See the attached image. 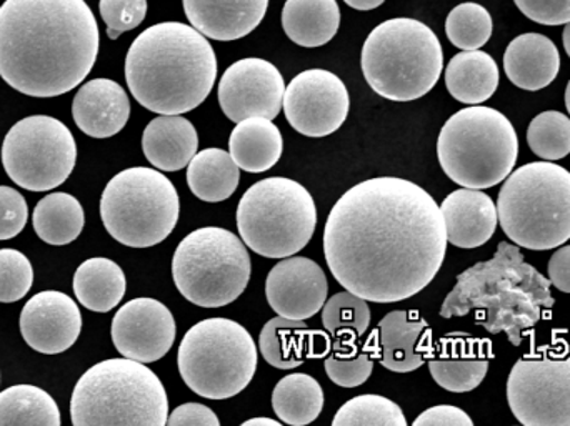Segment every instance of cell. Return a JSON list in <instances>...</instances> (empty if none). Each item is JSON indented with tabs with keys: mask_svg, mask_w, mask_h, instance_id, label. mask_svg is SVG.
<instances>
[{
	"mask_svg": "<svg viewBox=\"0 0 570 426\" xmlns=\"http://www.w3.org/2000/svg\"><path fill=\"white\" fill-rule=\"evenodd\" d=\"M253 271L246 245L233 231L204 227L187 235L173 258L177 290L190 304L220 308L246 291Z\"/></svg>",
	"mask_w": 570,
	"mask_h": 426,
	"instance_id": "obj_11",
	"label": "cell"
},
{
	"mask_svg": "<svg viewBox=\"0 0 570 426\" xmlns=\"http://www.w3.org/2000/svg\"><path fill=\"white\" fill-rule=\"evenodd\" d=\"M551 280L524 260L518 245L501 241L494 257L462 271L441 307L442 318L475 311V324L504 334L514 347L554 307Z\"/></svg>",
	"mask_w": 570,
	"mask_h": 426,
	"instance_id": "obj_4",
	"label": "cell"
},
{
	"mask_svg": "<svg viewBox=\"0 0 570 426\" xmlns=\"http://www.w3.org/2000/svg\"><path fill=\"white\" fill-rule=\"evenodd\" d=\"M249 425L281 426V422L273 420V418H253V420H247L243 424V426Z\"/></svg>",
	"mask_w": 570,
	"mask_h": 426,
	"instance_id": "obj_49",
	"label": "cell"
},
{
	"mask_svg": "<svg viewBox=\"0 0 570 426\" xmlns=\"http://www.w3.org/2000/svg\"><path fill=\"white\" fill-rule=\"evenodd\" d=\"M86 0H6L0 7V77L29 97L76 89L99 53Z\"/></svg>",
	"mask_w": 570,
	"mask_h": 426,
	"instance_id": "obj_2",
	"label": "cell"
},
{
	"mask_svg": "<svg viewBox=\"0 0 570 426\" xmlns=\"http://www.w3.org/2000/svg\"><path fill=\"white\" fill-rule=\"evenodd\" d=\"M76 426L167 425L169 400L156 374L132 358H110L86 371L73 388Z\"/></svg>",
	"mask_w": 570,
	"mask_h": 426,
	"instance_id": "obj_6",
	"label": "cell"
},
{
	"mask_svg": "<svg viewBox=\"0 0 570 426\" xmlns=\"http://www.w3.org/2000/svg\"><path fill=\"white\" fill-rule=\"evenodd\" d=\"M284 93L279 69L256 57L234 62L224 72L217 90L220 109L236 123L250 117L276 119L283 110Z\"/></svg>",
	"mask_w": 570,
	"mask_h": 426,
	"instance_id": "obj_16",
	"label": "cell"
},
{
	"mask_svg": "<svg viewBox=\"0 0 570 426\" xmlns=\"http://www.w3.org/2000/svg\"><path fill=\"white\" fill-rule=\"evenodd\" d=\"M528 143L539 159L554 162L570 153V119L558 110L539 113L528 129Z\"/></svg>",
	"mask_w": 570,
	"mask_h": 426,
	"instance_id": "obj_38",
	"label": "cell"
},
{
	"mask_svg": "<svg viewBox=\"0 0 570 426\" xmlns=\"http://www.w3.org/2000/svg\"><path fill=\"white\" fill-rule=\"evenodd\" d=\"M324 390L311 375L291 374L276 385L273 408L283 424L304 426L317 420L324 408Z\"/></svg>",
	"mask_w": 570,
	"mask_h": 426,
	"instance_id": "obj_33",
	"label": "cell"
},
{
	"mask_svg": "<svg viewBox=\"0 0 570 426\" xmlns=\"http://www.w3.org/2000/svg\"><path fill=\"white\" fill-rule=\"evenodd\" d=\"M508 400L519 424L570 426V351L529 355L509 374Z\"/></svg>",
	"mask_w": 570,
	"mask_h": 426,
	"instance_id": "obj_14",
	"label": "cell"
},
{
	"mask_svg": "<svg viewBox=\"0 0 570 426\" xmlns=\"http://www.w3.org/2000/svg\"><path fill=\"white\" fill-rule=\"evenodd\" d=\"M170 426H220L219 417L203 404H186L177 407L167 418Z\"/></svg>",
	"mask_w": 570,
	"mask_h": 426,
	"instance_id": "obj_45",
	"label": "cell"
},
{
	"mask_svg": "<svg viewBox=\"0 0 570 426\" xmlns=\"http://www.w3.org/2000/svg\"><path fill=\"white\" fill-rule=\"evenodd\" d=\"M441 207L417 184L377 177L348 189L332 207L324 254L335 280L374 304L424 290L444 264Z\"/></svg>",
	"mask_w": 570,
	"mask_h": 426,
	"instance_id": "obj_1",
	"label": "cell"
},
{
	"mask_svg": "<svg viewBox=\"0 0 570 426\" xmlns=\"http://www.w3.org/2000/svg\"><path fill=\"white\" fill-rule=\"evenodd\" d=\"M0 425L59 426V407L42 388L16 385L0 394Z\"/></svg>",
	"mask_w": 570,
	"mask_h": 426,
	"instance_id": "obj_34",
	"label": "cell"
},
{
	"mask_svg": "<svg viewBox=\"0 0 570 426\" xmlns=\"http://www.w3.org/2000/svg\"><path fill=\"white\" fill-rule=\"evenodd\" d=\"M375 357H377V354H371L365 348L364 351L354 355V357L332 355V357L325 358L324 367L327 377L338 387L357 388L371 377L372 370H374Z\"/></svg>",
	"mask_w": 570,
	"mask_h": 426,
	"instance_id": "obj_41",
	"label": "cell"
},
{
	"mask_svg": "<svg viewBox=\"0 0 570 426\" xmlns=\"http://www.w3.org/2000/svg\"><path fill=\"white\" fill-rule=\"evenodd\" d=\"M492 357L489 341L454 335L441 341L438 355L429 360V371L439 387L465 394L484 382Z\"/></svg>",
	"mask_w": 570,
	"mask_h": 426,
	"instance_id": "obj_20",
	"label": "cell"
},
{
	"mask_svg": "<svg viewBox=\"0 0 570 426\" xmlns=\"http://www.w3.org/2000/svg\"><path fill=\"white\" fill-rule=\"evenodd\" d=\"M504 70L515 87L538 92L554 82L561 70V56L549 37L522 33L505 50Z\"/></svg>",
	"mask_w": 570,
	"mask_h": 426,
	"instance_id": "obj_25",
	"label": "cell"
},
{
	"mask_svg": "<svg viewBox=\"0 0 570 426\" xmlns=\"http://www.w3.org/2000/svg\"><path fill=\"white\" fill-rule=\"evenodd\" d=\"M29 220V207L22 194L0 186V241L17 237Z\"/></svg>",
	"mask_w": 570,
	"mask_h": 426,
	"instance_id": "obj_43",
	"label": "cell"
},
{
	"mask_svg": "<svg viewBox=\"0 0 570 426\" xmlns=\"http://www.w3.org/2000/svg\"><path fill=\"white\" fill-rule=\"evenodd\" d=\"M334 426H407L401 407L381 395H358L342 405Z\"/></svg>",
	"mask_w": 570,
	"mask_h": 426,
	"instance_id": "obj_37",
	"label": "cell"
},
{
	"mask_svg": "<svg viewBox=\"0 0 570 426\" xmlns=\"http://www.w3.org/2000/svg\"><path fill=\"white\" fill-rule=\"evenodd\" d=\"M499 224L528 250H552L570 238V172L554 162L519 167L498 197Z\"/></svg>",
	"mask_w": 570,
	"mask_h": 426,
	"instance_id": "obj_7",
	"label": "cell"
},
{
	"mask_svg": "<svg viewBox=\"0 0 570 426\" xmlns=\"http://www.w3.org/2000/svg\"><path fill=\"white\" fill-rule=\"evenodd\" d=\"M518 157L519 139L511 120L481 103L459 110L439 133V164L464 189H491L504 182Z\"/></svg>",
	"mask_w": 570,
	"mask_h": 426,
	"instance_id": "obj_8",
	"label": "cell"
},
{
	"mask_svg": "<svg viewBox=\"0 0 570 426\" xmlns=\"http://www.w3.org/2000/svg\"><path fill=\"white\" fill-rule=\"evenodd\" d=\"M361 66L375 93L392 102H412L434 89L444 53L431 27L399 17L379 23L368 33Z\"/></svg>",
	"mask_w": 570,
	"mask_h": 426,
	"instance_id": "obj_5",
	"label": "cell"
},
{
	"mask_svg": "<svg viewBox=\"0 0 570 426\" xmlns=\"http://www.w3.org/2000/svg\"><path fill=\"white\" fill-rule=\"evenodd\" d=\"M347 87L335 73L311 69L291 80L283 109L292 129L312 139L331 136L348 116Z\"/></svg>",
	"mask_w": 570,
	"mask_h": 426,
	"instance_id": "obj_15",
	"label": "cell"
},
{
	"mask_svg": "<svg viewBox=\"0 0 570 426\" xmlns=\"http://www.w3.org/2000/svg\"><path fill=\"white\" fill-rule=\"evenodd\" d=\"M122 357L154 364L166 357L176 340L173 311L154 298H134L119 308L110 327Z\"/></svg>",
	"mask_w": 570,
	"mask_h": 426,
	"instance_id": "obj_17",
	"label": "cell"
},
{
	"mask_svg": "<svg viewBox=\"0 0 570 426\" xmlns=\"http://www.w3.org/2000/svg\"><path fill=\"white\" fill-rule=\"evenodd\" d=\"M445 87L459 102L479 106L498 90V62L482 50H462L445 69Z\"/></svg>",
	"mask_w": 570,
	"mask_h": 426,
	"instance_id": "obj_29",
	"label": "cell"
},
{
	"mask_svg": "<svg viewBox=\"0 0 570 426\" xmlns=\"http://www.w3.org/2000/svg\"><path fill=\"white\" fill-rule=\"evenodd\" d=\"M32 281L29 258L13 248H0V304L22 300L32 288Z\"/></svg>",
	"mask_w": 570,
	"mask_h": 426,
	"instance_id": "obj_40",
	"label": "cell"
},
{
	"mask_svg": "<svg viewBox=\"0 0 570 426\" xmlns=\"http://www.w3.org/2000/svg\"><path fill=\"white\" fill-rule=\"evenodd\" d=\"M327 291L324 270L311 258H283L267 275L266 297L271 308L291 320H307L318 314Z\"/></svg>",
	"mask_w": 570,
	"mask_h": 426,
	"instance_id": "obj_19",
	"label": "cell"
},
{
	"mask_svg": "<svg viewBox=\"0 0 570 426\" xmlns=\"http://www.w3.org/2000/svg\"><path fill=\"white\" fill-rule=\"evenodd\" d=\"M322 324L328 334L352 331L357 337H362L371 325V308L364 298L348 290L341 291L325 301L322 307Z\"/></svg>",
	"mask_w": 570,
	"mask_h": 426,
	"instance_id": "obj_39",
	"label": "cell"
},
{
	"mask_svg": "<svg viewBox=\"0 0 570 426\" xmlns=\"http://www.w3.org/2000/svg\"><path fill=\"white\" fill-rule=\"evenodd\" d=\"M99 9L107 26V36L116 40L120 33L129 32L144 22L147 0H100Z\"/></svg>",
	"mask_w": 570,
	"mask_h": 426,
	"instance_id": "obj_42",
	"label": "cell"
},
{
	"mask_svg": "<svg viewBox=\"0 0 570 426\" xmlns=\"http://www.w3.org/2000/svg\"><path fill=\"white\" fill-rule=\"evenodd\" d=\"M217 57L193 26L163 22L144 30L126 57V80L134 99L150 112L183 116L213 92Z\"/></svg>",
	"mask_w": 570,
	"mask_h": 426,
	"instance_id": "obj_3",
	"label": "cell"
},
{
	"mask_svg": "<svg viewBox=\"0 0 570 426\" xmlns=\"http://www.w3.org/2000/svg\"><path fill=\"white\" fill-rule=\"evenodd\" d=\"M190 26L210 40L233 42L259 27L269 0H183Z\"/></svg>",
	"mask_w": 570,
	"mask_h": 426,
	"instance_id": "obj_21",
	"label": "cell"
},
{
	"mask_svg": "<svg viewBox=\"0 0 570 426\" xmlns=\"http://www.w3.org/2000/svg\"><path fill=\"white\" fill-rule=\"evenodd\" d=\"M474 426L472 418L461 408L452 405H438L429 408L424 414L419 415L414 420V426Z\"/></svg>",
	"mask_w": 570,
	"mask_h": 426,
	"instance_id": "obj_46",
	"label": "cell"
},
{
	"mask_svg": "<svg viewBox=\"0 0 570 426\" xmlns=\"http://www.w3.org/2000/svg\"><path fill=\"white\" fill-rule=\"evenodd\" d=\"M528 19L542 26H566L570 22V0H514Z\"/></svg>",
	"mask_w": 570,
	"mask_h": 426,
	"instance_id": "obj_44",
	"label": "cell"
},
{
	"mask_svg": "<svg viewBox=\"0 0 570 426\" xmlns=\"http://www.w3.org/2000/svg\"><path fill=\"white\" fill-rule=\"evenodd\" d=\"M32 224L40 240L49 245H67L82 234L86 215L76 197L56 192L37 204Z\"/></svg>",
	"mask_w": 570,
	"mask_h": 426,
	"instance_id": "obj_32",
	"label": "cell"
},
{
	"mask_svg": "<svg viewBox=\"0 0 570 426\" xmlns=\"http://www.w3.org/2000/svg\"><path fill=\"white\" fill-rule=\"evenodd\" d=\"M492 16L481 3L465 2L454 7L445 20V33L452 46L462 50H478L492 37Z\"/></svg>",
	"mask_w": 570,
	"mask_h": 426,
	"instance_id": "obj_35",
	"label": "cell"
},
{
	"mask_svg": "<svg viewBox=\"0 0 570 426\" xmlns=\"http://www.w3.org/2000/svg\"><path fill=\"white\" fill-rule=\"evenodd\" d=\"M375 331L381 345V365L395 374L417 370L431 354V330L415 311H391Z\"/></svg>",
	"mask_w": 570,
	"mask_h": 426,
	"instance_id": "obj_22",
	"label": "cell"
},
{
	"mask_svg": "<svg viewBox=\"0 0 570 426\" xmlns=\"http://www.w3.org/2000/svg\"><path fill=\"white\" fill-rule=\"evenodd\" d=\"M566 107H568V112L570 113V80L568 83V89H566Z\"/></svg>",
	"mask_w": 570,
	"mask_h": 426,
	"instance_id": "obj_51",
	"label": "cell"
},
{
	"mask_svg": "<svg viewBox=\"0 0 570 426\" xmlns=\"http://www.w3.org/2000/svg\"><path fill=\"white\" fill-rule=\"evenodd\" d=\"M72 116L77 127L94 139H109L126 127L130 100L120 83L94 79L73 97Z\"/></svg>",
	"mask_w": 570,
	"mask_h": 426,
	"instance_id": "obj_23",
	"label": "cell"
},
{
	"mask_svg": "<svg viewBox=\"0 0 570 426\" xmlns=\"http://www.w3.org/2000/svg\"><path fill=\"white\" fill-rule=\"evenodd\" d=\"M341 27L337 0H287L283 9L285 36L301 47L314 49L331 42Z\"/></svg>",
	"mask_w": 570,
	"mask_h": 426,
	"instance_id": "obj_28",
	"label": "cell"
},
{
	"mask_svg": "<svg viewBox=\"0 0 570 426\" xmlns=\"http://www.w3.org/2000/svg\"><path fill=\"white\" fill-rule=\"evenodd\" d=\"M127 290L126 274L109 258H89L73 275V294L87 310L107 314L122 301Z\"/></svg>",
	"mask_w": 570,
	"mask_h": 426,
	"instance_id": "obj_30",
	"label": "cell"
},
{
	"mask_svg": "<svg viewBox=\"0 0 570 426\" xmlns=\"http://www.w3.org/2000/svg\"><path fill=\"white\" fill-rule=\"evenodd\" d=\"M301 328H307L304 320H291V318H271L264 325L259 337L261 354L267 364L279 370H294L304 364L298 347H295L294 334Z\"/></svg>",
	"mask_w": 570,
	"mask_h": 426,
	"instance_id": "obj_36",
	"label": "cell"
},
{
	"mask_svg": "<svg viewBox=\"0 0 570 426\" xmlns=\"http://www.w3.org/2000/svg\"><path fill=\"white\" fill-rule=\"evenodd\" d=\"M77 160V146L66 123L49 116L19 120L7 132L2 164L16 186L47 192L62 186Z\"/></svg>",
	"mask_w": 570,
	"mask_h": 426,
	"instance_id": "obj_13",
	"label": "cell"
},
{
	"mask_svg": "<svg viewBox=\"0 0 570 426\" xmlns=\"http://www.w3.org/2000/svg\"><path fill=\"white\" fill-rule=\"evenodd\" d=\"M239 166L223 149L197 152L187 166V186L203 202L219 204L229 199L239 187Z\"/></svg>",
	"mask_w": 570,
	"mask_h": 426,
	"instance_id": "obj_31",
	"label": "cell"
},
{
	"mask_svg": "<svg viewBox=\"0 0 570 426\" xmlns=\"http://www.w3.org/2000/svg\"><path fill=\"white\" fill-rule=\"evenodd\" d=\"M197 147L196 127L183 116L157 117L144 130V156L163 172H177L189 166Z\"/></svg>",
	"mask_w": 570,
	"mask_h": 426,
	"instance_id": "obj_26",
	"label": "cell"
},
{
	"mask_svg": "<svg viewBox=\"0 0 570 426\" xmlns=\"http://www.w3.org/2000/svg\"><path fill=\"white\" fill-rule=\"evenodd\" d=\"M82 330V315L69 295L47 290L33 295L20 314V334L32 350L57 355L69 350Z\"/></svg>",
	"mask_w": 570,
	"mask_h": 426,
	"instance_id": "obj_18",
	"label": "cell"
},
{
	"mask_svg": "<svg viewBox=\"0 0 570 426\" xmlns=\"http://www.w3.org/2000/svg\"><path fill=\"white\" fill-rule=\"evenodd\" d=\"M348 7L355 10H374L385 2V0H344Z\"/></svg>",
	"mask_w": 570,
	"mask_h": 426,
	"instance_id": "obj_48",
	"label": "cell"
},
{
	"mask_svg": "<svg viewBox=\"0 0 570 426\" xmlns=\"http://www.w3.org/2000/svg\"><path fill=\"white\" fill-rule=\"evenodd\" d=\"M177 367L194 394L227 400L246 390L256 375V341L237 321L207 318L184 335Z\"/></svg>",
	"mask_w": 570,
	"mask_h": 426,
	"instance_id": "obj_9",
	"label": "cell"
},
{
	"mask_svg": "<svg viewBox=\"0 0 570 426\" xmlns=\"http://www.w3.org/2000/svg\"><path fill=\"white\" fill-rule=\"evenodd\" d=\"M179 215V194L174 184L159 170L147 167L117 174L100 199L104 227L126 247L159 245L173 234Z\"/></svg>",
	"mask_w": 570,
	"mask_h": 426,
	"instance_id": "obj_12",
	"label": "cell"
},
{
	"mask_svg": "<svg viewBox=\"0 0 570 426\" xmlns=\"http://www.w3.org/2000/svg\"><path fill=\"white\" fill-rule=\"evenodd\" d=\"M317 209L308 190L285 177L254 184L237 207L244 244L266 258H287L311 241Z\"/></svg>",
	"mask_w": 570,
	"mask_h": 426,
	"instance_id": "obj_10",
	"label": "cell"
},
{
	"mask_svg": "<svg viewBox=\"0 0 570 426\" xmlns=\"http://www.w3.org/2000/svg\"><path fill=\"white\" fill-rule=\"evenodd\" d=\"M548 271L551 285L564 294H570V245H566L552 254Z\"/></svg>",
	"mask_w": 570,
	"mask_h": 426,
	"instance_id": "obj_47",
	"label": "cell"
},
{
	"mask_svg": "<svg viewBox=\"0 0 570 426\" xmlns=\"http://www.w3.org/2000/svg\"><path fill=\"white\" fill-rule=\"evenodd\" d=\"M284 140L279 127L266 117L240 120L230 133L229 153L239 169L263 174L283 157Z\"/></svg>",
	"mask_w": 570,
	"mask_h": 426,
	"instance_id": "obj_27",
	"label": "cell"
},
{
	"mask_svg": "<svg viewBox=\"0 0 570 426\" xmlns=\"http://www.w3.org/2000/svg\"><path fill=\"white\" fill-rule=\"evenodd\" d=\"M449 244L478 248L488 244L499 224L498 206L488 194L461 189L445 197L441 206Z\"/></svg>",
	"mask_w": 570,
	"mask_h": 426,
	"instance_id": "obj_24",
	"label": "cell"
},
{
	"mask_svg": "<svg viewBox=\"0 0 570 426\" xmlns=\"http://www.w3.org/2000/svg\"><path fill=\"white\" fill-rule=\"evenodd\" d=\"M562 40H564V49L570 57V22L566 23L564 33H562Z\"/></svg>",
	"mask_w": 570,
	"mask_h": 426,
	"instance_id": "obj_50",
	"label": "cell"
}]
</instances>
